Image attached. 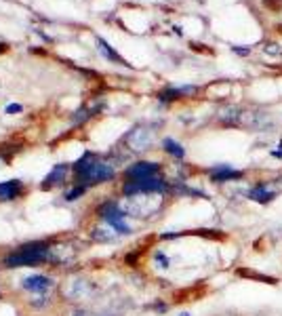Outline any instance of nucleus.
Returning <instances> with one entry per match:
<instances>
[{"instance_id":"obj_14","label":"nucleus","mask_w":282,"mask_h":316,"mask_svg":"<svg viewBox=\"0 0 282 316\" xmlns=\"http://www.w3.org/2000/svg\"><path fill=\"white\" fill-rule=\"evenodd\" d=\"M97 42H99V51H101V55L103 57H108V59L110 61H114V64H120V66H126V61L122 59V57L118 55V53H116L114 49H112V46L108 44V42H105L103 38H97Z\"/></svg>"},{"instance_id":"obj_12","label":"nucleus","mask_w":282,"mask_h":316,"mask_svg":"<svg viewBox=\"0 0 282 316\" xmlns=\"http://www.w3.org/2000/svg\"><path fill=\"white\" fill-rule=\"evenodd\" d=\"M65 173H67V167H65V165H57L49 175H46V179H44V183H42V188H44V190H49V188H53V185L63 183Z\"/></svg>"},{"instance_id":"obj_10","label":"nucleus","mask_w":282,"mask_h":316,"mask_svg":"<svg viewBox=\"0 0 282 316\" xmlns=\"http://www.w3.org/2000/svg\"><path fill=\"white\" fill-rule=\"evenodd\" d=\"M246 198H251L253 203H259V205H269L276 198V192L267 190L265 183H257V185H253L249 192H246Z\"/></svg>"},{"instance_id":"obj_4","label":"nucleus","mask_w":282,"mask_h":316,"mask_svg":"<svg viewBox=\"0 0 282 316\" xmlns=\"http://www.w3.org/2000/svg\"><path fill=\"white\" fill-rule=\"evenodd\" d=\"M124 144L133 152H146L154 144V131H152L150 127H135L133 131L126 133Z\"/></svg>"},{"instance_id":"obj_9","label":"nucleus","mask_w":282,"mask_h":316,"mask_svg":"<svg viewBox=\"0 0 282 316\" xmlns=\"http://www.w3.org/2000/svg\"><path fill=\"white\" fill-rule=\"evenodd\" d=\"M87 293H89V283L85 278H72L63 287V295L69 299H82L87 297Z\"/></svg>"},{"instance_id":"obj_3","label":"nucleus","mask_w":282,"mask_h":316,"mask_svg":"<svg viewBox=\"0 0 282 316\" xmlns=\"http://www.w3.org/2000/svg\"><path fill=\"white\" fill-rule=\"evenodd\" d=\"M167 190V181L162 177H148L139 181H126L124 183V194L126 196H139V194H158Z\"/></svg>"},{"instance_id":"obj_25","label":"nucleus","mask_w":282,"mask_h":316,"mask_svg":"<svg viewBox=\"0 0 282 316\" xmlns=\"http://www.w3.org/2000/svg\"><path fill=\"white\" fill-rule=\"evenodd\" d=\"M179 316H190V314H187V312H183V314H179Z\"/></svg>"},{"instance_id":"obj_7","label":"nucleus","mask_w":282,"mask_h":316,"mask_svg":"<svg viewBox=\"0 0 282 316\" xmlns=\"http://www.w3.org/2000/svg\"><path fill=\"white\" fill-rule=\"evenodd\" d=\"M51 287H53V280L49 276H42V274H34V276H28L23 280V289L32 291V293H38V295H44Z\"/></svg>"},{"instance_id":"obj_20","label":"nucleus","mask_w":282,"mask_h":316,"mask_svg":"<svg viewBox=\"0 0 282 316\" xmlns=\"http://www.w3.org/2000/svg\"><path fill=\"white\" fill-rule=\"evenodd\" d=\"M32 306H34V308H38V306L42 308V306H46V295H40V297H36V299L32 301Z\"/></svg>"},{"instance_id":"obj_15","label":"nucleus","mask_w":282,"mask_h":316,"mask_svg":"<svg viewBox=\"0 0 282 316\" xmlns=\"http://www.w3.org/2000/svg\"><path fill=\"white\" fill-rule=\"evenodd\" d=\"M162 146H164V150H167L169 154L175 156V158H183V156H185V150L181 148V144L175 142V139H164Z\"/></svg>"},{"instance_id":"obj_5","label":"nucleus","mask_w":282,"mask_h":316,"mask_svg":"<svg viewBox=\"0 0 282 316\" xmlns=\"http://www.w3.org/2000/svg\"><path fill=\"white\" fill-rule=\"evenodd\" d=\"M99 217H103L105 221H108V226H112L114 230H118V232H122V234L131 232V228L124 224L126 213H124V211H122L118 205H116V203H105V205L99 209Z\"/></svg>"},{"instance_id":"obj_6","label":"nucleus","mask_w":282,"mask_h":316,"mask_svg":"<svg viewBox=\"0 0 282 316\" xmlns=\"http://www.w3.org/2000/svg\"><path fill=\"white\" fill-rule=\"evenodd\" d=\"M158 173H160V165L141 160L126 169V177H128V181H139V179H148V177H158Z\"/></svg>"},{"instance_id":"obj_22","label":"nucleus","mask_w":282,"mask_h":316,"mask_svg":"<svg viewBox=\"0 0 282 316\" xmlns=\"http://www.w3.org/2000/svg\"><path fill=\"white\" fill-rule=\"evenodd\" d=\"M7 112H9V114H11V112H21V105H17V103L9 105V108H7Z\"/></svg>"},{"instance_id":"obj_19","label":"nucleus","mask_w":282,"mask_h":316,"mask_svg":"<svg viewBox=\"0 0 282 316\" xmlns=\"http://www.w3.org/2000/svg\"><path fill=\"white\" fill-rule=\"evenodd\" d=\"M156 262H160L162 264V268H169V257L167 255H164V253H156Z\"/></svg>"},{"instance_id":"obj_13","label":"nucleus","mask_w":282,"mask_h":316,"mask_svg":"<svg viewBox=\"0 0 282 316\" xmlns=\"http://www.w3.org/2000/svg\"><path fill=\"white\" fill-rule=\"evenodd\" d=\"M19 196V181H5L0 183V201H13V198Z\"/></svg>"},{"instance_id":"obj_24","label":"nucleus","mask_w":282,"mask_h":316,"mask_svg":"<svg viewBox=\"0 0 282 316\" xmlns=\"http://www.w3.org/2000/svg\"><path fill=\"white\" fill-rule=\"evenodd\" d=\"M5 49H7V44H3V42H0V53H3Z\"/></svg>"},{"instance_id":"obj_8","label":"nucleus","mask_w":282,"mask_h":316,"mask_svg":"<svg viewBox=\"0 0 282 316\" xmlns=\"http://www.w3.org/2000/svg\"><path fill=\"white\" fill-rule=\"evenodd\" d=\"M242 171H234L230 165H219L210 171V181L215 183H226V181H238L242 179Z\"/></svg>"},{"instance_id":"obj_21","label":"nucleus","mask_w":282,"mask_h":316,"mask_svg":"<svg viewBox=\"0 0 282 316\" xmlns=\"http://www.w3.org/2000/svg\"><path fill=\"white\" fill-rule=\"evenodd\" d=\"M72 316H95V314H91V312H85V310H74Z\"/></svg>"},{"instance_id":"obj_23","label":"nucleus","mask_w":282,"mask_h":316,"mask_svg":"<svg viewBox=\"0 0 282 316\" xmlns=\"http://www.w3.org/2000/svg\"><path fill=\"white\" fill-rule=\"evenodd\" d=\"M234 51H236L238 55H249L251 53V49H238V46H234Z\"/></svg>"},{"instance_id":"obj_11","label":"nucleus","mask_w":282,"mask_h":316,"mask_svg":"<svg viewBox=\"0 0 282 316\" xmlns=\"http://www.w3.org/2000/svg\"><path fill=\"white\" fill-rule=\"evenodd\" d=\"M236 274L240 276V278H246V280H255V283H265V285H278V278H274V276H267V274H263V272H257V270H253V268H238L236 270Z\"/></svg>"},{"instance_id":"obj_16","label":"nucleus","mask_w":282,"mask_h":316,"mask_svg":"<svg viewBox=\"0 0 282 316\" xmlns=\"http://www.w3.org/2000/svg\"><path fill=\"white\" fill-rule=\"evenodd\" d=\"M93 238L99 240V242H105V240H112L114 234L108 232V230H95V232H93Z\"/></svg>"},{"instance_id":"obj_18","label":"nucleus","mask_w":282,"mask_h":316,"mask_svg":"<svg viewBox=\"0 0 282 316\" xmlns=\"http://www.w3.org/2000/svg\"><path fill=\"white\" fill-rule=\"evenodd\" d=\"M87 118H89V114H87V110H85V108H82V110H78V112H76V116L72 118V122H74V124H80L82 120H87Z\"/></svg>"},{"instance_id":"obj_17","label":"nucleus","mask_w":282,"mask_h":316,"mask_svg":"<svg viewBox=\"0 0 282 316\" xmlns=\"http://www.w3.org/2000/svg\"><path fill=\"white\" fill-rule=\"evenodd\" d=\"M85 192H87L85 185H76L74 190H69V192L65 194V201H76V198H78L80 194H85Z\"/></svg>"},{"instance_id":"obj_2","label":"nucleus","mask_w":282,"mask_h":316,"mask_svg":"<svg viewBox=\"0 0 282 316\" xmlns=\"http://www.w3.org/2000/svg\"><path fill=\"white\" fill-rule=\"evenodd\" d=\"M46 257H49V244L46 242H28V244H23L17 253L5 257V266H9V268L36 266V264L44 262Z\"/></svg>"},{"instance_id":"obj_1","label":"nucleus","mask_w":282,"mask_h":316,"mask_svg":"<svg viewBox=\"0 0 282 316\" xmlns=\"http://www.w3.org/2000/svg\"><path fill=\"white\" fill-rule=\"evenodd\" d=\"M74 175H76V181L78 185H91V183H103V181H110L114 179V167L103 162L99 158H95L93 154H85L80 160L74 162Z\"/></svg>"}]
</instances>
